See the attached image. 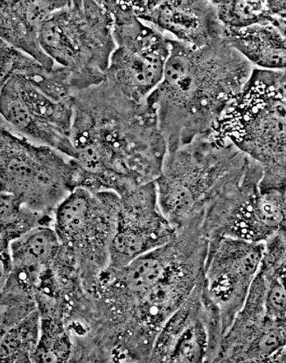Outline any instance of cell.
<instances>
[{"label":"cell","mask_w":286,"mask_h":363,"mask_svg":"<svg viewBox=\"0 0 286 363\" xmlns=\"http://www.w3.org/2000/svg\"><path fill=\"white\" fill-rule=\"evenodd\" d=\"M137 16L177 42L200 48L221 38L224 28L213 1H132Z\"/></svg>","instance_id":"14"},{"label":"cell","mask_w":286,"mask_h":363,"mask_svg":"<svg viewBox=\"0 0 286 363\" xmlns=\"http://www.w3.org/2000/svg\"><path fill=\"white\" fill-rule=\"evenodd\" d=\"M40 313L33 311L12 328L2 332V362H33L40 338Z\"/></svg>","instance_id":"21"},{"label":"cell","mask_w":286,"mask_h":363,"mask_svg":"<svg viewBox=\"0 0 286 363\" xmlns=\"http://www.w3.org/2000/svg\"><path fill=\"white\" fill-rule=\"evenodd\" d=\"M222 335L220 314L207 298L203 280L159 332L149 362H215Z\"/></svg>","instance_id":"10"},{"label":"cell","mask_w":286,"mask_h":363,"mask_svg":"<svg viewBox=\"0 0 286 363\" xmlns=\"http://www.w3.org/2000/svg\"><path fill=\"white\" fill-rule=\"evenodd\" d=\"M263 250L265 243L232 237L209 240L204 290L220 314L224 333L247 298L261 264Z\"/></svg>","instance_id":"11"},{"label":"cell","mask_w":286,"mask_h":363,"mask_svg":"<svg viewBox=\"0 0 286 363\" xmlns=\"http://www.w3.org/2000/svg\"><path fill=\"white\" fill-rule=\"evenodd\" d=\"M0 82L1 125L73 159L72 100L55 99L21 76H11Z\"/></svg>","instance_id":"9"},{"label":"cell","mask_w":286,"mask_h":363,"mask_svg":"<svg viewBox=\"0 0 286 363\" xmlns=\"http://www.w3.org/2000/svg\"><path fill=\"white\" fill-rule=\"evenodd\" d=\"M217 16L225 29H241L270 24L285 29V0H225L213 1Z\"/></svg>","instance_id":"19"},{"label":"cell","mask_w":286,"mask_h":363,"mask_svg":"<svg viewBox=\"0 0 286 363\" xmlns=\"http://www.w3.org/2000/svg\"><path fill=\"white\" fill-rule=\"evenodd\" d=\"M1 275L9 270L11 244L35 229L53 225L54 216L25 206L13 195L1 192Z\"/></svg>","instance_id":"20"},{"label":"cell","mask_w":286,"mask_h":363,"mask_svg":"<svg viewBox=\"0 0 286 363\" xmlns=\"http://www.w3.org/2000/svg\"><path fill=\"white\" fill-rule=\"evenodd\" d=\"M260 167L228 140L212 133L167 152L155 180L161 212L176 230L202 220L211 206Z\"/></svg>","instance_id":"3"},{"label":"cell","mask_w":286,"mask_h":363,"mask_svg":"<svg viewBox=\"0 0 286 363\" xmlns=\"http://www.w3.org/2000/svg\"><path fill=\"white\" fill-rule=\"evenodd\" d=\"M222 37L254 68L285 69V28L270 24L255 25L241 29L224 28Z\"/></svg>","instance_id":"17"},{"label":"cell","mask_w":286,"mask_h":363,"mask_svg":"<svg viewBox=\"0 0 286 363\" xmlns=\"http://www.w3.org/2000/svg\"><path fill=\"white\" fill-rule=\"evenodd\" d=\"M285 69L254 68L210 133L228 140L262 167L260 191L285 188Z\"/></svg>","instance_id":"4"},{"label":"cell","mask_w":286,"mask_h":363,"mask_svg":"<svg viewBox=\"0 0 286 363\" xmlns=\"http://www.w3.org/2000/svg\"><path fill=\"white\" fill-rule=\"evenodd\" d=\"M40 45L55 65L72 72L76 94L103 83L116 49L105 0L68 1L44 24Z\"/></svg>","instance_id":"5"},{"label":"cell","mask_w":286,"mask_h":363,"mask_svg":"<svg viewBox=\"0 0 286 363\" xmlns=\"http://www.w3.org/2000/svg\"><path fill=\"white\" fill-rule=\"evenodd\" d=\"M169 45L164 76L147 102L155 110L167 152H173L209 135L254 67L224 37L200 48L170 37Z\"/></svg>","instance_id":"2"},{"label":"cell","mask_w":286,"mask_h":363,"mask_svg":"<svg viewBox=\"0 0 286 363\" xmlns=\"http://www.w3.org/2000/svg\"><path fill=\"white\" fill-rule=\"evenodd\" d=\"M40 313L38 345L33 362H65L69 361L72 344L63 324L64 307L60 299L35 295Z\"/></svg>","instance_id":"18"},{"label":"cell","mask_w":286,"mask_h":363,"mask_svg":"<svg viewBox=\"0 0 286 363\" xmlns=\"http://www.w3.org/2000/svg\"><path fill=\"white\" fill-rule=\"evenodd\" d=\"M285 329L286 322L265 313V283L258 272L243 307L222 337L215 362L285 363Z\"/></svg>","instance_id":"12"},{"label":"cell","mask_w":286,"mask_h":363,"mask_svg":"<svg viewBox=\"0 0 286 363\" xmlns=\"http://www.w3.org/2000/svg\"><path fill=\"white\" fill-rule=\"evenodd\" d=\"M0 174L1 192L52 216L77 187L76 169L72 158L33 143L2 125Z\"/></svg>","instance_id":"6"},{"label":"cell","mask_w":286,"mask_h":363,"mask_svg":"<svg viewBox=\"0 0 286 363\" xmlns=\"http://www.w3.org/2000/svg\"><path fill=\"white\" fill-rule=\"evenodd\" d=\"M120 207V196L113 191L77 187L55 210L53 227L88 291L109 267Z\"/></svg>","instance_id":"7"},{"label":"cell","mask_w":286,"mask_h":363,"mask_svg":"<svg viewBox=\"0 0 286 363\" xmlns=\"http://www.w3.org/2000/svg\"><path fill=\"white\" fill-rule=\"evenodd\" d=\"M176 228L166 220L158 202L155 181L120 196L118 225L110 250L108 268H121L173 239Z\"/></svg>","instance_id":"13"},{"label":"cell","mask_w":286,"mask_h":363,"mask_svg":"<svg viewBox=\"0 0 286 363\" xmlns=\"http://www.w3.org/2000/svg\"><path fill=\"white\" fill-rule=\"evenodd\" d=\"M68 1L62 0H2L0 37L16 49L30 55L48 69L55 64L40 45V33L52 14Z\"/></svg>","instance_id":"16"},{"label":"cell","mask_w":286,"mask_h":363,"mask_svg":"<svg viewBox=\"0 0 286 363\" xmlns=\"http://www.w3.org/2000/svg\"><path fill=\"white\" fill-rule=\"evenodd\" d=\"M72 105L77 187L122 196L158 179L167 146L154 107L107 79L77 92Z\"/></svg>","instance_id":"1"},{"label":"cell","mask_w":286,"mask_h":363,"mask_svg":"<svg viewBox=\"0 0 286 363\" xmlns=\"http://www.w3.org/2000/svg\"><path fill=\"white\" fill-rule=\"evenodd\" d=\"M116 49L105 79L136 102H146L161 84L170 55L168 35L137 16L132 1L105 0Z\"/></svg>","instance_id":"8"},{"label":"cell","mask_w":286,"mask_h":363,"mask_svg":"<svg viewBox=\"0 0 286 363\" xmlns=\"http://www.w3.org/2000/svg\"><path fill=\"white\" fill-rule=\"evenodd\" d=\"M285 188L258 191L234 207L214 238L228 236L265 243L277 233L285 231Z\"/></svg>","instance_id":"15"}]
</instances>
